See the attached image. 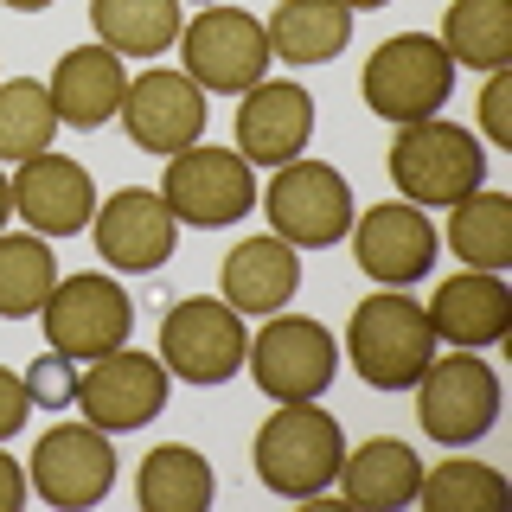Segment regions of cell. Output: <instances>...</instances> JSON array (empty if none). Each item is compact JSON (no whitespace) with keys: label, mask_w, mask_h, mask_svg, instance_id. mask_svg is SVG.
I'll list each match as a JSON object with an SVG mask.
<instances>
[{"label":"cell","mask_w":512,"mask_h":512,"mask_svg":"<svg viewBox=\"0 0 512 512\" xmlns=\"http://www.w3.org/2000/svg\"><path fill=\"white\" fill-rule=\"evenodd\" d=\"M352 13H372V7H391V0H346Z\"/></svg>","instance_id":"8d00e7d4"},{"label":"cell","mask_w":512,"mask_h":512,"mask_svg":"<svg viewBox=\"0 0 512 512\" xmlns=\"http://www.w3.org/2000/svg\"><path fill=\"white\" fill-rule=\"evenodd\" d=\"M314 135V96L301 84H250L237 103V154L250 167H288Z\"/></svg>","instance_id":"ac0fdd59"},{"label":"cell","mask_w":512,"mask_h":512,"mask_svg":"<svg viewBox=\"0 0 512 512\" xmlns=\"http://www.w3.org/2000/svg\"><path fill=\"white\" fill-rule=\"evenodd\" d=\"M244 365L256 372V391L263 397H276V404H314L333 384V372H340V346H333V333L320 320L276 308V314H263Z\"/></svg>","instance_id":"8992f818"},{"label":"cell","mask_w":512,"mask_h":512,"mask_svg":"<svg viewBox=\"0 0 512 512\" xmlns=\"http://www.w3.org/2000/svg\"><path fill=\"white\" fill-rule=\"evenodd\" d=\"M205 90L192 84L186 71H141L135 84L122 90V109L116 116L128 122V141L141 154H180L192 141H205Z\"/></svg>","instance_id":"9a60e30c"},{"label":"cell","mask_w":512,"mask_h":512,"mask_svg":"<svg viewBox=\"0 0 512 512\" xmlns=\"http://www.w3.org/2000/svg\"><path fill=\"white\" fill-rule=\"evenodd\" d=\"M0 7H13V13H45L52 0H0Z\"/></svg>","instance_id":"d590c367"},{"label":"cell","mask_w":512,"mask_h":512,"mask_svg":"<svg viewBox=\"0 0 512 512\" xmlns=\"http://www.w3.org/2000/svg\"><path fill=\"white\" fill-rule=\"evenodd\" d=\"M340 493L352 506H372V512H391V506H410L416 500V480H423V455L397 436H372L359 448L340 455Z\"/></svg>","instance_id":"7402d4cb"},{"label":"cell","mask_w":512,"mask_h":512,"mask_svg":"<svg viewBox=\"0 0 512 512\" xmlns=\"http://www.w3.org/2000/svg\"><path fill=\"white\" fill-rule=\"evenodd\" d=\"M7 218H13V180L0 173V231H7Z\"/></svg>","instance_id":"e575fe53"},{"label":"cell","mask_w":512,"mask_h":512,"mask_svg":"<svg viewBox=\"0 0 512 512\" xmlns=\"http://www.w3.org/2000/svg\"><path fill=\"white\" fill-rule=\"evenodd\" d=\"M13 212H20L39 237H77L96 218V186L71 154H32L13 173Z\"/></svg>","instance_id":"e0dca14e"},{"label":"cell","mask_w":512,"mask_h":512,"mask_svg":"<svg viewBox=\"0 0 512 512\" xmlns=\"http://www.w3.org/2000/svg\"><path fill=\"white\" fill-rule=\"evenodd\" d=\"M109 487H116V448L96 423L45 429L26 461V493H39L45 506H64V512L109 500Z\"/></svg>","instance_id":"4fadbf2b"},{"label":"cell","mask_w":512,"mask_h":512,"mask_svg":"<svg viewBox=\"0 0 512 512\" xmlns=\"http://www.w3.org/2000/svg\"><path fill=\"white\" fill-rule=\"evenodd\" d=\"M71 384H77V365H71V359H58V352H45V359L26 372L32 410H58V404H71Z\"/></svg>","instance_id":"4dcf8cb0"},{"label":"cell","mask_w":512,"mask_h":512,"mask_svg":"<svg viewBox=\"0 0 512 512\" xmlns=\"http://www.w3.org/2000/svg\"><path fill=\"white\" fill-rule=\"evenodd\" d=\"M352 256H359V269L384 288H410L423 282L429 269H436V224H429L423 205L410 199H391V205H372L359 224H352Z\"/></svg>","instance_id":"2e32d148"},{"label":"cell","mask_w":512,"mask_h":512,"mask_svg":"<svg viewBox=\"0 0 512 512\" xmlns=\"http://www.w3.org/2000/svg\"><path fill=\"white\" fill-rule=\"evenodd\" d=\"M173 45H180V58H186V77L212 96H244L250 84H263V71H269L263 20H250L244 7H224V0L192 13Z\"/></svg>","instance_id":"30bf717a"},{"label":"cell","mask_w":512,"mask_h":512,"mask_svg":"<svg viewBox=\"0 0 512 512\" xmlns=\"http://www.w3.org/2000/svg\"><path fill=\"white\" fill-rule=\"evenodd\" d=\"M340 455H346L340 423L314 404H282L256 429V448H250L256 480L269 493H282V500H320L333 487V474H340Z\"/></svg>","instance_id":"3957f363"},{"label":"cell","mask_w":512,"mask_h":512,"mask_svg":"<svg viewBox=\"0 0 512 512\" xmlns=\"http://www.w3.org/2000/svg\"><path fill=\"white\" fill-rule=\"evenodd\" d=\"M52 135H58L52 90H45L39 77H7V84H0V160L45 154Z\"/></svg>","instance_id":"f1b7e54d"},{"label":"cell","mask_w":512,"mask_h":512,"mask_svg":"<svg viewBox=\"0 0 512 512\" xmlns=\"http://www.w3.org/2000/svg\"><path fill=\"white\" fill-rule=\"evenodd\" d=\"M442 52L468 71H506L512 64V0H448Z\"/></svg>","instance_id":"484cf974"},{"label":"cell","mask_w":512,"mask_h":512,"mask_svg":"<svg viewBox=\"0 0 512 512\" xmlns=\"http://www.w3.org/2000/svg\"><path fill=\"white\" fill-rule=\"evenodd\" d=\"M429 333L448 346H500L512 333V288L493 276V269H461V276H448L436 288V301H429Z\"/></svg>","instance_id":"d6986e66"},{"label":"cell","mask_w":512,"mask_h":512,"mask_svg":"<svg viewBox=\"0 0 512 512\" xmlns=\"http://www.w3.org/2000/svg\"><path fill=\"white\" fill-rule=\"evenodd\" d=\"M416 500L429 512H493L512 500V480L487 461H436L423 480H416Z\"/></svg>","instance_id":"f546056e"},{"label":"cell","mask_w":512,"mask_h":512,"mask_svg":"<svg viewBox=\"0 0 512 512\" xmlns=\"http://www.w3.org/2000/svg\"><path fill=\"white\" fill-rule=\"evenodd\" d=\"M26 416H32V391H26V378H20V372H0V442L20 436Z\"/></svg>","instance_id":"d6a6232c"},{"label":"cell","mask_w":512,"mask_h":512,"mask_svg":"<svg viewBox=\"0 0 512 512\" xmlns=\"http://www.w3.org/2000/svg\"><path fill=\"white\" fill-rule=\"evenodd\" d=\"M90 237H96V256L109 269H128V276H154L160 263L180 244V218L167 212L154 186H122L103 199V212L90 218Z\"/></svg>","instance_id":"5bb4252c"},{"label":"cell","mask_w":512,"mask_h":512,"mask_svg":"<svg viewBox=\"0 0 512 512\" xmlns=\"http://www.w3.org/2000/svg\"><path fill=\"white\" fill-rule=\"evenodd\" d=\"M218 493L212 480V461L186 442H167L154 455H141V474H135V500L148 512H205Z\"/></svg>","instance_id":"cb8c5ba5"},{"label":"cell","mask_w":512,"mask_h":512,"mask_svg":"<svg viewBox=\"0 0 512 512\" xmlns=\"http://www.w3.org/2000/svg\"><path fill=\"white\" fill-rule=\"evenodd\" d=\"M416 423L429 442L468 448L500 423V372L487 359H474L468 346H455V359H429L416 378Z\"/></svg>","instance_id":"277c9868"},{"label":"cell","mask_w":512,"mask_h":512,"mask_svg":"<svg viewBox=\"0 0 512 512\" xmlns=\"http://www.w3.org/2000/svg\"><path fill=\"white\" fill-rule=\"evenodd\" d=\"M455 90V58L442 52L436 32H397L365 58V103L384 122H423L436 116Z\"/></svg>","instance_id":"5b68a950"},{"label":"cell","mask_w":512,"mask_h":512,"mask_svg":"<svg viewBox=\"0 0 512 512\" xmlns=\"http://www.w3.org/2000/svg\"><path fill=\"white\" fill-rule=\"evenodd\" d=\"M39 320H45V352H58V359H71V365H90V359H103V352L128 346L135 301H128L109 276L84 269V276L52 282Z\"/></svg>","instance_id":"52a82bcc"},{"label":"cell","mask_w":512,"mask_h":512,"mask_svg":"<svg viewBox=\"0 0 512 512\" xmlns=\"http://www.w3.org/2000/svg\"><path fill=\"white\" fill-rule=\"evenodd\" d=\"M71 404L84 410V423H96L103 436H122V429H141L167 410V365L154 352H103L90 359L71 384Z\"/></svg>","instance_id":"7c38bea8"},{"label":"cell","mask_w":512,"mask_h":512,"mask_svg":"<svg viewBox=\"0 0 512 512\" xmlns=\"http://www.w3.org/2000/svg\"><path fill=\"white\" fill-rule=\"evenodd\" d=\"M244 352H250V333L231 301L192 295V301H173V314L160 320V365H167V378H186L199 391L205 384H231L244 372Z\"/></svg>","instance_id":"9c48e42d"},{"label":"cell","mask_w":512,"mask_h":512,"mask_svg":"<svg viewBox=\"0 0 512 512\" xmlns=\"http://www.w3.org/2000/svg\"><path fill=\"white\" fill-rule=\"evenodd\" d=\"M301 288V256L282 237H244L224 256V301L237 314H276Z\"/></svg>","instance_id":"44dd1931"},{"label":"cell","mask_w":512,"mask_h":512,"mask_svg":"<svg viewBox=\"0 0 512 512\" xmlns=\"http://www.w3.org/2000/svg\"><path fill=\"white\" fill-rule=\"evenodd\" d=\"M346 359L372 391H410L423 378V365L436 359V333H429V314L416 308L404 288H378L352 308L346 327Z\"/></svg>","instance_id":"7a4b0ae2"},{"label":"cell","mask_w":512,"mask_h":512,"mask_svg":"<svg viewBox=\"0 0 512 512\" xmlns=\"http://www.w3.org/2000/svg\"><path fill=\"white\" fill-rule=\"evenodd\" d=\"M448 212H455L448 218V250H455L468 269H493V276H500L512 263V199L480 186L461 205H448Z\"/></svg>","instance_id":"4316f807"},{"label":"cell","mask_w":512,"mask_h":512,"mask_svg":"<svg viewBox=\"0 0 512 512\" xmlns=\"http://www.w3.org/2000/svg\"><path fill=\"white\" fill-rule=\"evenodd\" d=\"M263 39H269V58L327 64V58H340L346 39H352V7L346 0H282L263 20Z\"/></svg>","instance_id":"603a6c76"},{"label":"cell","mask_w":512,"mask_h":512,"mask_svg":"<svg viewBox=\"0 0 512 512\" xmlns=\"http://www.w3.org/2000/svg\"><path fill=\"white\" fill-rule=\"evenodd\" d=\"M160 199L180 224H199V231H224L256 205V167L237 148H212V141H192V148L167 154V180H160Z\"/></svg>","instance_id":"ba28073f"},{"label":"cell","mask_w":512,"mask_h":512,"mask_svg":"<svg viewBox=\"0 0 512 512\" xmlns=\"http://www.w3.org/2000/svg\"><path fill=\"white\" fill-rule=\"evenodd\" d=\"M199 7H218V0H199Z\"/></svg>","instance_id":"74e56055"},{"label":"cell","mask_w":512,"mask_h":512,"mask_svg":"<svg viewBox=\"0 0 512 512\" xmlns=\"http://www.w3.org/2000/svg\"><path fill=\"white\" fill-rule=\"evenodd\" d=\"M384 167H391L397 199H410V205H461L468 192H480V180H487V148H480L474 128L423 116V122L397 128Z\"/></svg>","instance_id":"6da1fadb"},{"label":"cell","mask_w":512,"mask_h":512,"mask_svg":"<svg viewBox=\"0 0 512 512\" xmlns=\"http://www.w3.org/2000/svg\"><path fill=\"white\" fill-rule=\"evenodd\" d=\"M263 212H269L282 244L327 250V244H340V237L352 231V186H346L340 167L295 154L288 167H276V180H269V192H263Z\"/></svg>","instance_id":"8fae6325"},{"label":"cell","mask_w":512,"mask_h":512,"mask_svg":"<svg viewBox=\"0 0 512 512\" xmlns=\"http://www.w3.org/2000/svg\"><path fill=\"white\" fill-rule=\"evenodd\" d=\"M52 282H58V256L45 237H7L0 231V320L39 314Z\"/></svg>","instance_id":"83f0119b"},{"label":"cell","mask_w":512,"mask_h":512,"mask_svg":"<svg viewBox=\"0 0 512 512\" xmlns=\"http://www.w3.org/2000/svg\"><path fill=\"white\" fill-rule=\"evenodd\" d=\"M45 90H52L58 128H103L122 109V90H128L122 52H109V45H77V52L58 58V71H52Z\"/></svg>","instance_id":"ffe728a7"},{"label":"cell","mask_w":512,"mask_h":512,"mask_svg":"<svg viewBox=\"0 0 512 512\" xmlns=\"http://www.w3.org/2000/svg\"><path fill=\"white\" fill-rule=\"evenodd\" d=\"M26 506V468L0 448V512H20Z\"/></svg>","instance_id":"836d02e7"},{"label":"cell","mask_w":512,"mask_h":512,"mask_svg":"<svg viewBox=\"0 0 512 512\" xmlns=\"http://www.w3.org/2000/svg\"><path fill=\"white\" fill-rule=\"evenodd\" d=\"M90 26H96V39H103L109 52L154 58V52H167V45L180 39L186 13H180V0H90Z\"/></svg>","instance_id":"d4e9b609"},{"label":"cell","mask_w":512,"mask_h":512,"mask_svg":"<svg viewBox=\"0 0 512 512\" xmlns=\"http://www.w3.org/2000/svg\"><path fill=\"white\" fill-rule=\"evenodd\" d=\"M480 128H487L493 148H512V71H487V90H480Z\"/></svg>","instance_id":"1f68e13d"}]
</instances>
